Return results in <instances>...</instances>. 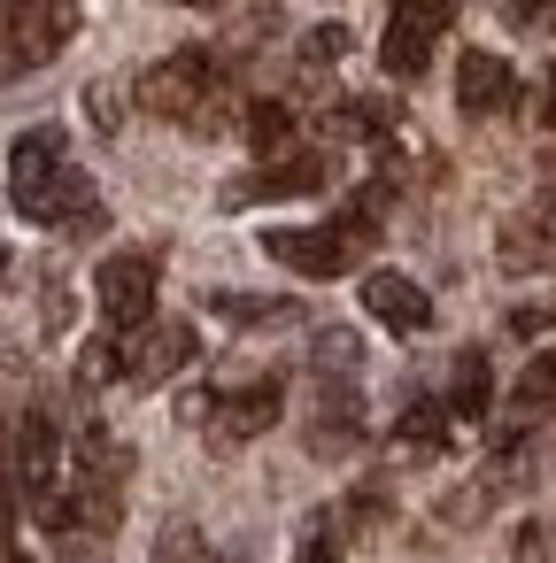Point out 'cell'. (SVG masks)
I'll use <instances>...</instances> for the list:
<instances>
[{"label": "cell", "instance_id": "6da1fadb", "mask_svg": "<svg viewBox=\"0 0 556 563\" xmlns=\"http://www.w3.org/2000/svg\"><path fill=\"white\" fill-rule=\"evenodd\" d=\"M371 240H379V186L356 194L332 224H271L263 255L286 263V271H302V278H340V271H356L371 255Z\"/></svg>", "mask_w": 556, "mask_h": 563}, {"label": "cell", "instance_id": "7a4b0ae2", "mask_svg": "<svg viewBox=\"0 0 556 563\" xmlns=\"http://www.w3.org/2000/svg\"><path fill=\"white\" fill-rule=\"evenodd\" d=\"M70 32H78V0H0V86L55 63Z\"/></svg>", "mask_w": 556, "mask_h": 563}, {"label": "cell", "instance_id": "3957f363", "mask_svg": "<svg viewBox=\"0 0 556 563\" xmlns=\"http://www.w3.org/2000/svg\"><path fill=\"white\" fill-rule=\"evenodd\" d=\"M217 86H225V70L209 63V47H178V55H163L148 78H140V101L155 109V117H178V124H194V132H217L225 117H217Z\"/></svg>", "mask_w": 556, "mask_h": 563}, {"label": "cell", "instance_id": "277c9868", "mask_svg": "<svg viewBox=\"0 0 556 563\" xmlns=\"http://www.w3.org/2000/svg\"><path fill=\"white\" fill-rule=\"evenodd\" d=\"M448 24H456V0H394V16H386V32H379V63H386V78H425L433 70V55H440V40H448Z\"/></svg>", "mask_w": 556, "mask_h": 563}, {"label": "cell", "instance_id": "5b68a950", "mask_svg": "<svg viewBox=\"0 0 556 563\" xmlns=\"http://www.w3.org/2000/svg\"><path fill=\"white\" fill-rule=\"evenodd\" d=\"M155 286H163V255H155V247H124V255H109V263L94 271L101 317H109L117 332H132V324L155 317Z\"/></svg>", "mask_w": 556, "mask_h": 563}, {"label": "cell", "instance_id": "8992f818", "mask_svg": "<svg viewBox=\"0 0 556 563\" xmlns=\"http://www.w3.org/2000/svg\"><path fill=\"white\" fill-rule=\"evenodd\" d=\"M194 363V324H178V317H148V324H132V340L117 347V378H132V386H163V378H178Z\"/></svg>", "mask_w": 556, "mask_h": 563}, {"label": "cell", "instance_id": "52a82bcc", "mask_svg": "<svg viewBox=\"0 0 556 563\" xmlns=\"http://www.w3.org/2000/svg\"><path fill=\"white\" fill-rule=\"evenodd\" d=\"M186 409H194V417H209V432H217V440H255V432H271V424H279L286 386H279V378H248V386L209 394V401H186Z\"/></svg>", "mask_w": 556, "mask_h": 563}, {"label": "cell", "instance_id": "ba28073f", "mask_svg": "<svg viewBox=\"0 0 556 563\" xmlns=\"http://www.w3.org/2000/svg\"><path fill=\"white\" fill-rule=\"evenodd\" d=\"M494 255H502V271H517V278H533V271L556 263V186H541V194L502 224Z\"/></svg>", "mask_w": 556, "mask_h": 563}, {"label": "cell", "instance_id": "9c48e42d", "mask_svg": "<svg viewBox=\"0 0 556 563\" xmlns=\"http://www.w3.org/2000/svg\"><path fill=\"white\" fill-rule=\"evenodd\" d=\"M510 101H517V70L487 47H464L456 55V109L464 117H502Z\"/></svg>", "mask_w": 556, "mask_h": 563}, {"label": "cell", "instance_id": "30bf717a", "mask_svg": "<svg viewBox=\"0 0 556 563\" xmlns=\"http://www.w3.org/2000/svg\"><path fill=\"white\" fill-rule=\"evenodd\" d=\"M363 309H371L386 332H425V324H433L425 286H417V278H402V271H371V278H363Z\"/></svg>", "mask_w": 556, "mask_h": 563}, {"label": "cell", "instance_id": "8fae6325", "mask_svg": "<svg viewBox=\"0 0 556 563\" xmlns=\"http://www.w3.org/2000/svg\"><path fill=\"white\" fill-rule=\"evenodd\" d=\"M63 124H32V132H17V147H9V194L24 201V194H40L55 170H63Z\"/></svg>", "mask_w": 556, "mask_h": 563}, {"label": "cell", "instance_id": "7c38bea8", "mask_svg": "<svg viewBox=\"0 0 556 563\" xmlns=\"http://www.w3.org/2000/svg\"><path fill=\"white\" fill-rule=\"evenodd\" d=\"M317 186H325V155H279L255 178H240L232 201H294V194H317Z\"/></svg>", "mask_w": 556, "mask_h": 563}, {"label": "cell", "instance_id": "4fadbf2b", "mask_svg": "<svg viewBox=\"0 0 556 563\" xmlns=\"http://www.w3.org/2000/svg\"><path fill=\"white\" fill-rule=\"evenodd\" d=\"M356 440H363V409H356V386H340V394L325 386V394H317V417H309V448H317V455H348Z\"/></svg>", "mask_w": 556, "mask_h": 563}, {"label": "cell", "instance_id": "5bb4252c", "mask_svg": "<svg viewBox=\"0 0 556 563\" xmlns=\"http://www.w3.org/2000/svg\"><path fill=\"white\" fill-rule=\"evenodd\" d=\"M487 401H494V371H487V355H479V347H464L440 409H448V424H479V417H487Z\"/></svg>", "mask_w": 556, "mask_h": 563}, {"label": "cell", "instance_id": "9a60e30c", "mask_svg": "<svg viewBox=\"0 0 556 563\" xmlns=\"http://www.w3.org/2000/svg\"><path fill=\"white\" fill-rule=\"evenodd\" d=\"M325 124H332L340 140H386V132L402 124V109H394V101H371V93H356V101H340Z\"/></svg>", "mask_w": 556, "mask_h": 563}, {"label": "cell", "instance_id": "2e32d148", "mask_svg": "<svg viewBox=\"0 0 556 563\" xmlns=\"http://www.w3.org/2000/svg\"><path fill=\"white\" fill-rule=\"evenodd\" d=\"M394 440H402L410 455H440L456 432H448V409H440V401H410V409L394 417Z\"/></svg>", "mask_w": 556, "mask_h": 563}, {"label": "cell", "instance_id": "e0dca14e", "mask_svg": "<svg viewBox=\"0 0 556 563\" xmlns=\"http://www.w3.org/2000/svg\"><path fill=\"white\" fill-rule=\"evenodd\" d=\"M517 409H556V347H541L517 371Z\"/></svg>", "mask_w": 556, "mask_h": 563}, {"label": "cell", "instance_id": "ac0fdd59", "mask_svg": "<svg viewBox=\"0 0 556 563\" xmlns=\"http://www.w3.org/2000/svg\"><path fill=\"white\" fill-rule=\"evenodd\" d=\"M248 140H255L263 155L286 147V140H294V109H286V101H255V109H248Z\"/></svg>", "mask_w": 556, "mask_h": 563}, {"label": "cell", "instance_id": "d6986e66", "mask_svg": "<svg viewBox=\"0 0 556 563\" xmlns=\"http://www.w3.org/2000/svg\"><path fill=\"white\" fill-rule=\"evenodd\" d=\"M356 371V332H317V378H348Z\"/></svg>", "mask_w": 556, "mask_h": 563}, {"label": "cell", "instance_id": "ffe728a7", "mask_svg": "<svg viewBox=\"0 0 556 563\" xmlns=\"http://www.w3.org/2000/svg\"><path fill=\"white\" fill-rule=\"evenodd\" d=\"M209 309H217V317H232V324H263V317H294V301H248V294H217Z\"/></svg>", "mask_w": 556, "mask_h": 563}, {"label": "cell", "instance_id": "44dd1931", "mask_svg": "<svg viewBox=\"0 0 556 563\" xmlns=\"http://www.w3.org/2000/svg\"><path fill=\"white\" fill-rule=\"evenodd\" d=\"M340 55H348V24H317V32L302 40V63H309V70H325V63H340Z\"/></svg>", "mask_w": 556, "mask_h": 563}, {"label": "cell", "instance_id": "7402d4cb", "mask_svg": "<svg viewBox=\"0 0 556 563\" xmlns=\"http://www.w3.org/2000/svg\"><path fill=\"white\" fill-rule=\"evenodd\" d=\"M78 378H86V386L117 378V340H86V355H78Z\"/></svg>", "mask_w": 556, "mask_h": 563}, {"label": "cell", "instance_id": "603a6c76", "mask_svg": "<svg viewBox=\"0 0 556 563\" xmlns=\"http://www.w3.org/2000/svg\"><path fill=\"white\" fill-rule=\"evenodd\" d=\"M556 324V301H533V309H510V332L517 340H533V332H548Z\"/></svg>", "mask_w": 556, "mask_h": 563}, {"label": "cell", "instance_id": "cb8c5ba5", "mask_svg": "<svg viewBox=\"0 0 556 563\" xmlns=\"http://www.w3.org/2000/svg\"><path fill=\"white\" fill-rule=\"evenodd\" d=\"M517 563H548V525H517Z\"/></svg>", "mask_w": 556, "mask_h": 563}, {"label": "cell", "instance_id": "d4e9b609", "mask_svg": "<svg viewBox=\"0 0 556 563\" xmlns=\"http://www.w3.org/2000/svg\"><path fill=\"white\" fill-rule=\"evenodd\" d=\"M302 563H340V548H332V532H325V517L309 525V540H302Z\"/></svg>", "mask_w": 556, "mask_h": 563}, {"label": "cell", "instance_id": "484cf974", "mask_svg": "<svg viewBox=\"0 0 556 563\" xmlns=\"http://www.w3.org/2000/svg\"><path fill=\"white\" fill-rule=\"evenodd\" d=\"M9 532H17V486L0 478V563H9Z\"/></svg>", "mask_w": 556, "mask_h": 563}, {"label": "cell", "instance_id": "4316f807", "mask_svg": "<svg viewBox=\"0 0 556 563\" xmlns=\"http://www.w3.org/2000/svg\"><path fill=\"white\" fill-rule=\"evenodd\" d=\"M94 117H101V132H117V124H124V117H117V86H101V93H94Z\"/></svg>", "mask_w": 556, "mask_h": 563}, {"label": "cell", "instance_id": "83f0119b", "mask_svg": "<svg viewBox=\"0 0 556 563\" xmlns=\"http://www.w3.org/2000/svg\"><path fill=\"white\" fill-rule=\"evenodd\" d=\"M163 563H194V532H186V525L163 540Z\"/></svg>", "mask_w": 556, "mask_h": 563}, {"label": "cell", "instance_id": "f1b7e54d", "mask_svg": "<svg viewBox=\"0 0 556 563\" xmlns=\"http://www.w3.org/2000/svg\"><path fill=\"white\" fill-rule=\"evenodd\" d=\"M548 9H556V0H510V24H541Z\"/></svg>", "mask_w": 556, "mask_h": 563}, {"label": "cell", "instance_id": "f546056e", "mask_svg": "<svg viewBox=\"0 0 556 563\" xmlns=\"http://www.w3.org/2000/svg\"><path fill=\"white\" fill-rule=\"evenodd\" d=\"M541 117L556 124V70H548V86H541Z\"/></svg>", "mask_w": 556, "mask_h": 563}, {"label": "cell", "instance_id": "4dcf8cb0", "mask_svg": "<svg viewBox=\"0 0 556 563\" xmlns=\"http://www.w3.org/2000/svg\"><path fill=\"white\" fill-rule=\"evenodd\" d=\"M178 9H217V0H178Z\"/></svg>", "mask_w": 556, "mask_h": 563}, {"label": "cell", "instance_id": "1f68e13d", "mask_svg": "<svg viewBox=\"0 0 556 563\" xmlns=\"http://www.w3.org/2000/svg\"><path fill=\"white\" fill-rule=\"evenodd\" d=\"M0 271H9V247H0Z\"/></svg>", "mask_w": 556, "mask_h": 563}, {"label": "cell", "instance_id": "d6a6232c", "mask_svg": "<svg viewBox=\"0 0 556 563\" xmlns=\"http://www.w3.org/2000/svg\"><path fill=\"white\" fill-rule=\"evenodd\" d=\"M9 563H17V555H9Z\"/></svg>", "mask_w": 556, "mask_h": 563}]
</instances>
